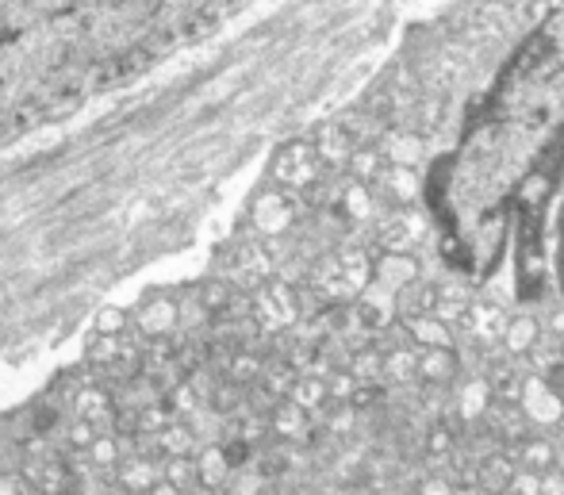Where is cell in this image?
<instances>
[{
  "label": "cell",
  "mask_w": 564,
  "mask_h": 495,
  "mask_svg": "<svg viewBox=\"0 0 564 495\" xmlns=\"http://www.w3.org/2000/svg\"><path fill=\"white\" fill-rule=\"evenodd\" d=\"M319 169H323V162L315 158L311 142H288V146H281V154L273 158V181L284 192H300L319 177Z\"/></svg>",
  "instance_id": "cell-1"
},
{
  "label": "cell",
  "mask_w": 564,
  "mask_h": 495,
  "mask_svg": "<svg viewBox=\"0 0 564 495\" xmlns=\"http://www.w3.org/2000/svg\"><path fill=\"white\" fill-rule=\"evenodd\" d=\"M254 315H258V323L265 330L292 327V323H296V315H300V300H296L292 284L288 281H265V288H261L258 300H254Z\"/></svg>",
  "instance_id": "cell-2"
},
{
  "label": "cell",
  "mask_w": 564,
  "mask_h": 495,
  "mask_svg": "<svg viewBox=\"0 0 564 495\" xmlns=\"http://www.w3.org/2000/svg\"><path fill=\"white\" fill-rule=\"evenodd\" d=\"M250 223H254V231L265 238H281L292 223H296V208H292V196L284 189H269L261 192L258 200H254V208H250Z\"/></svg>",
  "instance_id": "cell-3"
},
{
  "label": "cell",
  "mask_w": 564,
  "mask_h": 495,
  "mask_svg": "<svg viewBox=\"0 0 564 495\" xmlns=\"http://www.w3.org/2000/svg\"><path fill=\"white\" fill-rule=\"evenodd\" d=\"M518 407H522L526 423H564V396L553 384H545V380H526L522 396H518Z\"/></svg>",
  "instance_id": "cell-4"
},
{
  "label": "cell",
  "mask_w": 564,
  "mask_h": 495,
  "mask_svg": "<svg viewBox=\"0 0 564 495\" xmlns=\"http://www.w3.org/2000/svg\"><path fill=\"white\" fill-rule=\"evenodd\" d=\"M423 215L411 212L407 204L396 208V212L388 215L384 223H380V242H384V250H403V254H411L419 242H423Z\"/></svg>",
  "instance_id": "cell-5"
},
{
  "label": "cell",
  "mask_w": 564,
  "mask_h": 495,
  "mask_svg": "<svg viewBox=\"0 0 564 495\" xmlns=\"http://www.w3.org/2000/svg\"><path fill=\"white\" fill-rule=\"evenodd\" d=\"M457 323H461V330L469 334L472 342H495V338L503 334L507 315H503V307L492 304V300H469Z\"/></svg>",
  "instance_id": "cell-6"
},
{
  "label": "cell",
  "mask_w": 564,
  "mask_h": 495,
  "mask_svg": "<svg viewBox=\"0 0 564 495\" xmlns=\"http://www.w3.org/2000/svg\"><path fill=\"white\" fill-rule=\"evenodd\" d=\"M177 323H181V304L169 296H154L135 311V330L146 338H165L177 330Z\"/></svg>",
  "instance_id": "cell-7"
},
{
  "label": "cell",
  "mask_w": 564,
  "mask_h": 495,
  "mask_svg": "<svg viewBox=\"0 0 564 495\" xmlns=\"http://www.w3.org/2000/svg\"><path fill=\"white\" fill-rule=\"evenodd\" d=\"M73 419H85L93 430H116V400L100 388H81L73 396Z\"/></svg>",
  "instance_id": "cell-8"
},
{
  "label": "cell",
  "mask_w": 564,
  "mask_h": 495,
  "mask_svg": "<svg viewBox=\"0 0 564 495\" xmlns=\"http://www.w3.org/2000/svg\"><path fill=\"white\" fill-rule=\"evenodd\" d=\"M419 277V261L403 250H388L384 258L373 265V284L388 288V292H400L403 284H411Z\"/></svg>",
  "instance_id": "cell-9"
},
{
  "label": "cell",
  "mask_w": 564,
  "mask_h": 495,
  "mask_svg": "<svg viewBox=\"0 0 564 495\" xmlns=\"http://www.w3.org/2000/svg\"><path fill=\"white\" fill-rule=\"evenodd\" d=\"M357 146L350 135V127H342V123H330V127H323L319 135H315V142H311V150H315V158L323 165H342L346 158H350V150Z\"/></svg>",
  "instance_id": "cell-10"
},
{
  "label": "cell",
  "mask_w": 564,
  "mask_h": 495,
  "mask_svg": "<svg viewBox=\"0 0 564 495\" xmlns=\"http://www.w3.org/2000/svg\"><path fill=\"white\" fill-rule=\"evenodd\" d=\"M403 327H407L411 342H415L419 350H426V346H453V330H449V323H442L434 311H426V315H407Z\"/></svg>",
  "instance_id": "cell-11"
},
{
  "label": "cell",
  "mask_w": 564,
  "mask_h": 495,
  "mask_svg": "<svg viewBox=\"0 0 564 495\" xmlns=\"http://www.w3.org/2000/svg\"><path fill=\"white\" fill-rule=\"evenodd\" d=\"M457 373V357H453V346H426L419 350V377L426 384H446Z\"/></svg>",
  "instance_id": "cell-12"
},
{
  "label": "cell",
  "mask_w": 564,
  "mask_h": 495,
  "mask_svg": "<svg viewBox=\"0 0 564 495\" xmlns=\"http://www.w3.org/2000/svg\"><path fill=\"white\" fill-rule=\"evenodd\" d=\"M538 319H530V315H518L511 323H503V334H499V342H503V350L511 357H526L530 354V346L538 342Z\"/></svg>",
  "instance_id": "cell-13"
},
{
  "label": "cell",
  "mask_w": 564,
  "mask_h": 495,
  "mask_svg": "<svg viewBox=\"0 0 564 495\" xmlns=\"http://www.w3.org/2000/svg\"><path fill=\"white\" fill-rule=\"evenodd\" d=\"M380 377L384 384H411V380H419V354L415 350H392V354L380 357Z\"/></svg>",
  "instance_id": "cell-14"
},
{
  "label": "cell",
  "mask_w": 564,
  "mask_h": 495,
  "mask_svg": "<svg viewBox=\"0 0 564 495\" xmlns=\"http://www.w3.org/2000/svg\"><path fill=\"white\" fill-rule=\"evenodd\" d=\"M380 185H384V192H388V200L400 204V208L419 196V177L411 173V165H392L388 173H380Z\"/></svg>",
  "instance_id": "cell-15"
},
{
  "label": "cell",
  "mask_w": 564,
  "mask_h": 495,
  "mask_svg": "<svg viewBox=\"0 0 564 495\" xmlns=\"http://www.w3.org/2000/svg\"><path fill=\"white\" fill-rule=\"evenodd\" d=\"M119 480H123L127 488L142 492V488H154V484L162 480V469H158V461H154L150 453H139V457H127V465L119 469Z\"/></svg>",
  "instance_id": "cell-16"
},
{
  "label": "cell",
  "mask_w": 564,
  "mask_h": 495,
  "mask_svg": "<svg viewBox=\"0 0 564 495\" xmlns=\"http://www.w3.org/2000/svg\"><path fill=\"white\" fill-rule=\"evenodd\" d=\"M85 461H89V469L96 472H108L119 465V438L116 430H96L93 442L85 446Z\"/></svg>",
  "instance_id": "cell-17"
},
{
  "label": "cell",
  "mask_w": 564,
  "mask_h": 495,
  "mask_svg": "<svg viewBox=\"0 0 564 495\" xmlns=\"http://www.w3.org/2000/svg\"><path fill=\"white\" fill-rule=\"evenodd\" d=\"M227 476H231V461H227L223 449L208 446L196 453V480H200V484L219 488V484H227Z\"/></svg>",
  "instance_id": "cell-18"
},
{
  "label": "cell",
  "mask_w": 564,
  "mask_h": 495,
  "mask_svg": "<svg viewBox=\"0 0 564 495\" xmlns=\"http://www.w3.org/2000/svg\"><path fill=\"white\" fill-rule=\"evenodd\" d=\"M288 400L296 403V407H304L307 415L311 411H319V407H327L330 396H327V380L323 377H300L288 384Z\"/></svg>",
  "instance_id": "cell-19"
},
{
  "label": "cell",
  "mask_w": 564,
  "mask_h": 495,
  "mask_svg": "<svg viewBox=\"0 0 564 495\" xmlns=\"http://www.w3.org/2000/svg\"><path fill=\"white\" fill-rule=\"evenodd\" d=\"M162 484L165 488H177V492L196 488V484H200V480H196V457H188V453H165Z\"/></svg>",
  "instance_id": "cell-20"
},
{
  "label": "cell",
  "mask_w": 564,
  "mask_h": 495,
  "mask_svg": "<svg viewBox=\"0 0 564 495\" xmlns=\"http://www.w3.org/2000/svg\"><path fill=\"white\" fill-rule=\"evenodd\" d=\"M396 296H400L396 307H400V315L407 319V315H426V311H434V296H438V288L419 284V277H415L411 284H403Z\"/></svg>",
  "instance_id": "cell-21"
},
{
  "label": "cell",
  "mask_w": 564,
  "mask_h": 495,
  "mask_svg": "<svg viewBox=\"0 0 564 495\" xmlns=\"http://www.w3.org/2000/svg\"><path fill=\"white\" fill-rule=\"evenodd\" d=\"M557 461H561V449H557V442H549V438H530V442L522 446V465H526V469L553 472Z\"/></svg>",
  "instance_id": "cell-22"
},
{
  "label": "cell",
  "mask_w": 564,
  "mask_h": 495,
  "mask_svg": "<svg viewBox=\"0 0 564 495\" xmlns=\"http://www.w3.org/2000/svg\"><path fill=\"white\" fill-rule=\"evenodd\" d=\"M388 158H392V165H415L423 162V139L419 135H407V131H400V135H392L388 139Z\"/></svg>",
  "instance_id": "cell-23"
},
{
  "label": "cell",
  "mask_w": 564,
  "mask_h": 495,
  "mask_svg": "<svg viewBox=\"0 0 564 495\" xmlns=\"http://www.w3.org/2000/svg\"><path fill=\"white\" fill-rule=\"evenodd\" d=\"M273 430L281 434V438H300L307 430V411L304 407H296V403L288 400L277 407V415H273Z\"/></svg>",
  "instance_id": "cell-24"
},
{
  "label": "cell",
  "mask_w": 564,
  "mask_h": 495,
  "mask_svg": "<svg viewBox=\"0 0 564 495\" xmlns=\"http://www.w3.org/2000/svg\"><path fill=\"white\" fill-rule=\"evenodd\" d=\"M346 162H350L353 181H361V185H369L373 177H380V154H376V150H369V146H353Z\"/></svg>",
  "instance_id": "cell-25"
},
{
  "label": "cell",
  "mask_w": 564,
  "mask_h": 495,
  "mask_svg": "<svg viewBox=\"0 0 564 495\" xmlns=\"http://www.w3.org/2000/svg\"><path fill=\"white\" fill-rule=\"evenodd\" d=\"M488 392H492L488 384H476V380L465 384V392H461V419L465 423H476L488 411Z\"/></svg>",
  "instance_id": "cell-26"
},
{
  "label": "cell",
  "mask_w": 564,
  "mask_h": 495,
  "mask_svg": "<svg viewBox=\"0 0 564 495\" xmlns=\"http://www.w3.org/2000/svg\"><path fill=\"white\" fill-rule=\"evenodd\" d=\"M342 208H346L350 219H369L373 215V192H369V185L353 181L350 189L342 192Z\"/></svg>",
  "instance_id": "cell-27"
},
{
  "label": "cell",
  "mask_w": 564,
  "mask_h": 495,
  "mask_svg": "<svg viewBox=\"0 0 564 495\" xmlns=\"http://www.w3.org/2000/svg\"><path fill=\"white\" fill-rule=\"evenodd\" d=\"M350 377L357 380V388H373V384H384V377H380V354L353 357Z\"/></svg>",
  "instance_id": "cell-28"
},
{
  "label": "cell",
  "mask_w": 564,
  "mask_h": 495,
  "mask_svg": "<svg viewBox=\"0 0 564 495\" xmlns=\"http://www.w3.org/2000/svg\"><path fill=\"white\" fill-rule=\"evenodd\" d=\"M511 476H515V469H511L507 457H488V461L480 465V484H484V488H507Z\"/></svg>",
  "instance_id": "cell-29"
},
{
  "label": "cell",
  "mask_w": 564,
  "mask_h": 495,
  "mask_svg": "<svg viewBox=\"0 0 564 495\" xmlns=\"http://www.w3.org/2000/svg\"><path fill=\"white\" fill-rule=\"evenodd\" d=\"M127 327H131V319H127V311L116 304L100 307L93 319V330H100V334H127Z\"/></svg>",
  "instance_id": "cell-30"
},
{
  "label": "cell",
  "mask_w": 564,
  "mask_h": 495,
  "mask_svg": "<svg viewBox=\"0 0 564 495\" xmlns=\"http://www.w3.org/2000/svg\"><path fill=\"white\" fill-rule=\"evenodd\" d=\"M169 423V415H165L158 403H150V407H142V415H139V426L146 430V434H158L162 426Z\"/></svg>",
  "instance_id": "cell-31"
},
{
  "label": "cell",
  "mask_w": 564,
  "mask_h": 495,
  "mask_svg": "<svg viewBox=\"0 0 564 495\" xmlns=\"http://www.w3.org/2000/svg\"><path fill=\"white\" fill-rule=\"evenodd\" d=\"M426 449L434 453V457H446L449 449H453V438H449V426L438 423L434 430H430V442H426Z\"/></svg>",
  "instance_id": "cell-32"
},
{
  "label": "cell",
  "mask_w": 564,
  "mask_h": 495,
  "mask_svg": "<svg viewBox=\"0 0 564 495\" xmlns=\"http://www.w3.org/2000/svg\"><path fill=\"white\" fill-rule=\"evenodd\" d=\"M258 373H261V361L258 357H250V354L235 357V365H231V377L235 380H254Z\"/></svg>",
  "instance_id": "cell-33"
},
{
  "label": "cell",
  "mask_w": 564,
  "mask_h": 495,
  "mask_svg": "<svg viewBox=\"0 0 564 495\" xmlns=\"http://www.w3.org/2000/svg\"><path fill=\"white\" fill-rule=\"evenodd\" d=\"M93 434H96V430H93L89 423H85V419H73V423H70V446L85 453V446L93 442Z\"/></svg>",
  "instance_id": "cell-34"
},
{
  "label": "cell",
  "mask_w": 564,
  "mask_h": 495,
  "mask_svg": "<svg viewBox=\"0 0 564 495\" xmlns=\"http://www.w3.org/2000/svg\"><path fill=\"white\" fill-rule=\"evenodd\" d=\"M545 330L561 338V334H564V311H553V315H549V323H545Z\"/></svg>",
  "instance_id": "cell-35"
},
{
  "label": "cell",
  "mask_w": 564,
  "mask_h": 495,
  "mask_svg": "<svg viewBox=\"0 0 564 495\" xmlns=\"http://www.w3.org/2000/svg\"><path fill=\"white\" fill-rule=\"evenodd\" d=\"M561 361H564V334H561Z\"/></svg>",
  "instance_id": "cell-36"
}]
</instances>
